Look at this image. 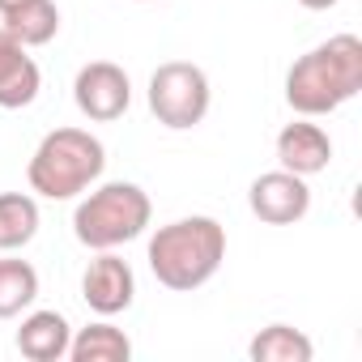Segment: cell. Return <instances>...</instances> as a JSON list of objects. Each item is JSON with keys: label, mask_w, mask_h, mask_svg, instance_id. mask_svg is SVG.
Masks as SVG:
<instances>
[{"label": "cell", "mask_w": 362, "mask_h": 362, "mask_svg": "<svg viewBox=\"0 0 362 362\" xmlns=\"http://www.w3.org/2000/svg\"><path fill=\"white\" fill-rule=\"evenodd\" d=\"M362 90V39L358 35H332L307 56H298L286 73V103L294 115L320 119L358 98Z\"/></svg>", "instance_id": "6da1fadb"}, {"label": "cell", "mask_w": 362, "mask_h": 362, "mask_svg": "<svg viewBox=\"0 0 362 362\" xmlns=\"http://www.w3.org/2000/svg\"><path fill=\"white\" fill-rule=\"evenodd\" d=\"M145 260H149V273L158 277V286H166L175 294H192L218 277V269L226 260V226L205 214L166 222L153 230Z\"/></svg>", "instance_id": "7a4b0ae2"}, {"label": "cell", "mask_w": 362, "mask_h": 362, "mask_svg": "<svg viewBox=\"0 0 362 362\" xmlns=\"http://www.w3.org/2000/svg\"><path fill=\"white\" fill-rule=\"evenodd\" d=\"M103 166H107V149L94 132L56 128L30 153L26 179H30V192L47 197V201H73L103 179Z\"/></svg>", "instance_id": "3957f363"}, {"label": "cell", "mask_w": 362, "mask_h": 362, "mask_svg": "<svg viewBox=\"0 0 362 362\" xmlns=\"http://www.w3.org/2000/svg\"><path fill=\"white\" fill-rule=\"evenodd\" d=\"M149 218H153V205H149L145 188L115 179V184H103L77 201L73 235L90 252H115V247L141 239L149 230Z\"/></svg>", "instance_id": "277c9868"}, {"label": "cell", "mask_w": 362, "mask_h": 362, "mask_svg": "<svg viewBox=\"0 0 362 362\" xmlns=\"http://www.w3.org/2000/svg\"><path fill=\"white\" fill-rule=\"evenodd\" d=\"M149 111L162 128L170 132H188L197 128L205 115H209V103H214V90H209V77L201 64L192 60H166L153 69L149 77Z\"/></svg>", "instance_id": "5b68a950"}, {"label": "cell", "mask_w": 362, "mask_h": 362, "mask_svg": "<svg viewBox=\"0 0 362 362\" xmlns=\"http://www.w3.org/2000/svg\"><path fill=\"white\" fill-rule=\"evenodd\" d=\"M73 103H77V111H81L86 119L111 124V119H119V115L132 107V81H128V73H124L119 64H111V60H90V64H81L77 77H73Z\"/></svg>", "instance_id": "8992f818"}, {"label": "cell", "mask_w": 362, "mask_h": 362, "mask_svg": "<svg viewBox=\"0 0 362 362\" xmlns=\"http://www.w3.org/2000/svg\"><path fill=\"white\" fill-rule=\"evenodd\" d=\"M247 205L269 226H294L311 209V188H307V179L294 175V170H264V175L252 179Z\"/></svg>", "instance_id": "52a82bcc"}, {"label": "cell", "mask_w": 362, "mask_h": 362, "mask_svg": "<svg viewBox=\"0 0 362 362\" xmlns=\"http://www.w3.org/2000/svg\"><path fill=\"white\" fill-rule=\"evenodd\" d=\"M81 298L94 315H107V320L128 311L136 298V277H132L128 260H119L115 252H98L81 273Z\"/></svg>", "instance_id": "ba28073f"}, {"label": "cell", "mask_w": 362, "mask_h": 362, "mask_svg": "<svg viewBox=\"0 0 362 362\" xmlns=\"http://www.w3.org/2000/svg\"><path fill=\"white\" fill-rule=\"evenodd\" d=\"M277 162H281V170H294V175L311 179V175L328 170V162H332V136L320 124H311L307 115H298L294 124H286L277 132Z\"/></svg>", "instance_id": "9c48e42d"}, {"label": "cell", "mask_w": 362, "mask_h": 362, "mask_svg": "<svg viewBox=\"0 0 362 362\" xmlns=\"http://www.w3.org/2000/svg\"><path fill=\"white\" fill-rule=\"evenodd\" d=\"M43 90V73L39 64L26 56V47L0 26V107L5 111H22L39 98Z\"/></svg>", "instance_id": "30bf717a"}, {"label": "cell", "mask_w": 362, "mask_h": 362, "mask_svg": "<svg viewBox=\"0 0 362 362\" xmlns=\"http://www.w3.org/2000/svg\"><path fill=\"white\" fill-rule=\"evenodd\" d=\"M69 341H73V328L60 311H30L18 328V349L22 358L30 362H60L69 358Z\"/></svg>", "instance_id": "8fae6325"}, {"label": "cell", "mask_w": 362, "mask_h": 362, "mask_svg": "<svg viewBox=\"0 0 362 362\" xmlns=\"http://www.w3.org/2000/svg\"><path fill=\"white\" fill-rule=\"evenodd\" d=\"M0 26H5L26 52L47 47L60 35V9H56V0H22V5L0 13Z\"/></svg>", "instance_id": "7c38bea8"}, {"label": "cell", "mask_w": 362, "mask_h": 362, "mask_svg": "<svg viewBox=\"0 0 362 362\" xmlns=\"http://www.w3.org/2000/svg\"><path fill=\"white\" fill-rule=\"evenodd\" d=\"M69 358L73 362H128L132 358V341L124 328H115L107 315L90 328H77L69 341Z\"/></svg>", "instance_id": "4fadbf2b"}, {"label": "cell", "mask_w": 362, "mask_h": 362, "mask_svg": "<svg viewBox=\"0 0 362 362\" xmlns=\"http://www.w3.org/2000/svg\"><path fill=\"white\" fill-rule=\"evenodd\" d=\"M252 362H311L315 358V345L303 328H290V324H269L252 337L247 345Z\"/></svg>", "instance_id": "5bb4252c"}, {"label": "cell", "mask_w": 362, "mask_h": 362, "mask_svg": "<svg viewBox=\"0 0 362 362\" xmlns=\"http://www.w3.org/2000/svg\"><path fill=\"white\" fill-rule=\"evenodd\" d=\"M39 235V201L30 192H0V252H22Z\"/></svg>", "instance_id": "9a60e30c"}, {"label": "cell", "mask_w": 362, "mask_h": 362, "mask_svg": "<svg viewBox=\"0 0 362 362\" xmlns=\"http://www.w3.org/2000/svg\"><path fill=\"white\" fill-rule=\"evenodd\" d=\"M39 298V273L30 260H0V320H13L22 315L30 303Z\"/></svg>", "instance_id": "2e32d148"}, {"label": "cell", "mask_w": 362, "mask_h": 362, "mask_svg": "<svg viewBox=\"0 0 362 362\" xmlns=\"http://www.w3.org/2000/svg\"><path fill=\"white\" fill-rule=\"evenodd\" d=\"M298 5H303V9H311V13H324V9H332V5H337V0H298Z\"/></svg>", "instance_id": "e0dca14e"}, {"label": "cell", "mask_w": 362, "mask_h": 362, "mask_svg": "<svg viewBox=\"0 0 362 362\" xmlns=\"http://www.w3.org/2000/svg\"><path fill=\"white\" fill-rule=\"evenodd\" d=\"M13 5H22V0H0V13H5V9H13Z\"/></svg>", "instance_id": "ac0fdd59"}, {"label": "cell", "mask_w": 362, "mask_h": 362, "mask_svg": "<svg viewBox=\"0 0 362 362\" xmlns=\"http://www.w3.org/2000/svg\"><path fill=\"white\" fill-rule=\"evenodd\" d=\"M136 5H149V0H136Z\"/></svg>", "instance_id": "d6986e66"}]
</instances>
